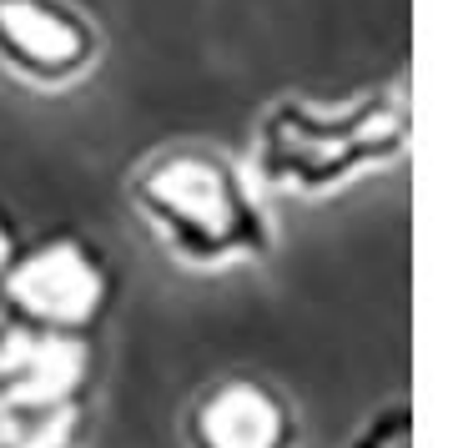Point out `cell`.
<instances>
[{
  "mask_svg": "<svg viewBox=\"0 0 458 448\" xmlns=\"http://www.w3.org/2000/svg\"><path fill=\"white\" fill-rule=\"evenodd\" d=\"M131 207L166 258L187 267H232L272 247L267 212L242 172L207 147H166L136 166Z\"/></svg>",
  "mask_w": 458,
  "mask_h": 448,
  "instance_id": "obj_1",
  "label": "cell"
},
{
  "mask_svg": "<svg viewBox=\"0 0 458 448\" xmlns=\"http://www.w3.org/2000/svg\"><path fill=\"white\" fill-rule=\"evenodd\" d=\"M101 30L71 0H0V71L30 91H66L96 66Z\"/></svg>",
  "mask_w": 458,
  "mask_h": 448,
  "instance_id": "obj_2",
  "label": "cell"
},
{
  "mask_svg": "<svg viewBox=\"0 0 458 448\" xmlns=\"http://www.w3.org/2000/svg\"><path fill=\"white\" fill-rule=\"evenodd\" d=\"M187 448H293L297 418L287 398L247 373H222L191 398L187 408Z\"/></svg>",
  "mask_w": 458,
  "mask_h": 448,
  "instance_id": "obj_3",
  "label": "cell"
},
{
  "mask_svg": "<svg viewBox=\"0 0 458 448\" xmlns=\"http://www.w3.org/2000/svg\"><path fill=\"white\" fill-rule=\"evenodd\" d=\"M101 267L86 258L76 242H46L41 252H30L11 277V298L26 308L30 317H41L51 327H71L96 317L101 302Z\"/></svg>",
  "mask_w": 458,
  "mask_h": 448,
  "instance_id": "obj_4",
  "label": "cell"
},
{
  "mask_svg": "<svg viewBox=\"0 0 458 448\" xmlns=\"http://www.w3.org/2000/svg\"><path fill=\"white\" fill-rule=\"evenodd\" d=\"M348 448H408V408L403 403H388V413L368 418Z\"/></svg>",
  "mask_w": 458,
  "mask_h": 448,
  "instance_id": "obj_5",
  "label": "cell"
}]
</instances>
